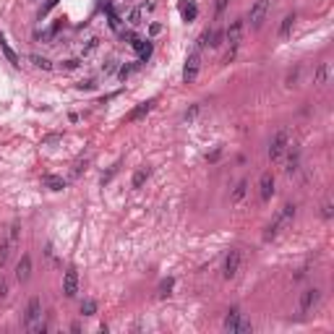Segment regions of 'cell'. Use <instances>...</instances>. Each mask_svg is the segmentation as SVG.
Instances as JSON below:
<instances>
[{
  "label": "cell",
  "mask_w": 334,
  "mask_h": 334,
  "mask_svg": "<svg viewBox=\"0 0 334 334\" xmlns=\"http://www.w3.org/2000/svg\"><path fill=\"white\" fill-rule=\"evenodd\" d=\"M32 277V256H21V261L16 264V279L27 282Z\"/></svg>",
  "instance_id": "30bf717a"
},
{
  "label": "cell",
  "mask_w": 334,
  "mask_h": 334,
  "mask_svg": "<svg viewBox=\"0 0 334 334\" xmlns=\"http://www.w3.org/2000/svg\"><path fill=\"white\" fill-rule=\"evenodd\" d=\"M222 37H225V32H222V29H209V32L201 37V44H209V47H219V44H222Z\"/></svg>",
  "instance_id": "5bb4252c"
},
{
  "label": "cell",
  "mask_w": 334,
  "mask_h": 334,
  "mask_svg": "<svg viewBox=\"0 0 334 334\" xmlns=\"http://www.w3.org/2000/svg\"><path fill=\"white\" fill-rule=\"evenodd\" d=\"M172 285H175L172 279H165V282L160 285V298H167V295H170V290H172Z\"/></svg>",
  "instance_id": "d4e9b609"
},
{
  "label": "cell",
  "mask_w": 334,
  "mask_h": 334,
  "mask_svg": "<svg viewBox=\"0 0 334 334\" xmlns=\"http://www.w3.org/2000/svg\"><path fill=\"white\" fill-rule=\"evenodd\" d=\"M293 217H295V207H293V204H285V207H282V212L277 214V219L272 222L269 227H266V233H264V240H272V238L279 233V227H285V225H287V222H290Z\"/></svg>",
  "instance_id": "3957f363"
},
{
  "label": "cell",
  "mask_w": 334,
  "mask_h": 334,
  "mask_svg": "<svg viewBox=\"0 0 334 334\" xmlns=\"http://www.w3.org/2000/svg\"><path fill=\"white\" fill-rule=\"evenodd\" d=\"M329 71H331V65H329V63H321V65H319V71H316V84H326Z\"/></svg>",
  "instance_id": "ffe728a7"
},
{
  "label": "cell",
  "mask_w": 334,
  "mask_h": 334,
  "mask_svg": "<svg viewBox=\"0 0 334 334\" xmlns=\"http://www.w3.org/2000/svg\"><path fill=\"white\" fill-rule=\"evenodd\" d=\"M246 188H248V183H246V181H240V183H238V188H235V193H233V201H235V204L240 201L243 196H246Z\"/></svg>",
  "instance_id": "603a6c76"
},
{
  "label": "cell",
  "mask_w": 334,
  "mask_h": 334,
  "mask_svg": "<svg viewBox=\"0 0 334 334\" xmlns=\"http://www.w3.org/2000/svg\"><path fill=\"white\" fill-rule=\"evenodd\" d=\"M225 6H227V0H217V16L225 11Z\"/></svg>",
  "instance_id": "1f68e13d"
},
{
  "label": "cell",
  "mask_w": 334,
  "mask_h": 334,
  "mask_svg": "<svg viewBox=\"0 0 334 334\" xmlns=\"http://www.w3.org/2000/svg\"><path fill=\"white\" fill-rule=\"evenodd\" d=\"M81 314L84 316H94L97 314V300H84L81 303Z\"/></svg>",
  "instance_id": "7402d4cb"
},
{
  "label": "cell",
  "mask_w": 334,
  "mask_h": 334,
  "mask_svg": "<svg viewBox=\"0 0 334 334\" xmlns=\"http://www.w3.org/2000/svg\"><path fill=\"white\" fill-rule=\"evenodd\" d=\"M321 214H324V217H326V219H329V217H331V204H329V201H326V204H324V207H321Z\"/></svg>",
  "instance_id": "f546056e"
},
{
  "label": "cell",
  "mask_w": 334,
  "mask_h": 334,
  "mask_svg": "<svg viewBox=\"0 0 334 334\" xmlns=\"http://www.w3.org/2000/svg\"><path fill=\"white\" fill-rule=\"evenodd\" d=\"M225 37H227V42H230V53H227V63H230V58L235 55L238 44H240V37H243V21H233L230 29L225 32Z\"/></svg>",
  "instance_id": "8992f818"
},
{
  "label": "cell",
  "mask_w": 334,
  "mask_h": 334,
  "mask_svg": "<svg viewBox=\"0 0 334 334\" xmlns=\"http://www.w3.org/2000/svg\"><path fill=\"white\" fill-rule=\"evenodd\" d=\"M79 89H94V81H92V79H89V81H81Z\"/></svg>",
  "instance_id": "4dcf8cb0"
},
{
  "label": "cell",
  "mask_w": 334,
  "mask_h": 334,
  "mask_svg": "<svg viewBox=\"0 0 334 334\" xmlns=\"http://www.w3.org/2000/svg\"><path fill=\"white\" fill-rule=\"evenodd\" d=\"M181 11H183V18H186V21H193V18L198 16L196 3H183V8H181Z\"/></svg>",
  "instance_id": "44dd1931"
},
{
  "label": "cell",
  "mask_w": 334,
  "mask_h": 334,
  "mask_svg": "<svg viewBox=\"0 0 334 334\" xmlns=\"http://www.w3.org/2000/svg\"><path fill=\"white\" fill-rule=\"evenodd\" d=\"M240 261H243V253H240L238 248L227 253V259H225V277H227V279H233V277L240 272Z\"/></svg>",
  "instance_id": "ba28073f"
},
{
  "label": "cell",
  "mask_w": 334,
  "mask_h": 334,
  "mask_svg": "<svg viewBox=\"0 0 334 334\" xmlns=\"http://www.w3.org/2000/svg\"><path fill=\"white\" fill-rule=\"evenodd\" d=\"M246 331H251V324H248V321H240V326H238V334H246Z\"/></svg>",
  "instance_id": "f1b7e54d"
},
{
  "label": "cell",
  "mask_w": 334,
  "mask_h": 334,
  "mask_svg": "<svg viewBox=\"0 0 334 334\" xmlns=\"http://www.w3.org/2000/svg\"><path fill=\"white\" fill-rule=\"evenodd\" d=\"M24 326L29 331H44V324H42V300L39 298L29 300L27 314H24Z\"/></svg>",
  "instance_id": "6da1fadb"
},
{
  "label": "cell",
  "mask_w": 334,
  "mask_h": 334,
  "mask_svg": "<svg viewBox=\"0 0 334 334\" xmlns=\"http://www.w3.org/2000/svg\"><path fill=\"white\" fill-rule=\"evenodd\" d=\"M201 39L196 42V47L191 50V55H188V60H186V68H183V81L186 84H193L196 81V76H198V68H201Z\"/></svg>",
  "instance_id": "7a4b0ae2"
},
{
  "label": "cell",
  "mask_w": 334,
  "mask_h": 334,
  "mask_svg": "<svg viewBox=\"0 0 334 334\" xmlns=\"http://www.w3.org/2000/svg\"><path fill=\"white\" fill-rule=\"evenodd\" d=\"M293 24H295V13H290V16H285V21H282V27H279V37H287V34H290V29H293Z\"/></svg>",
  "instance_id": "d6986e66"
},
{
  "label": "cell",
  "mask_w": 334,
  "mask_h": 334,
  "mask_svg": "<svg viewBox=\"0 0 334 334\" xmlns=\"http://www.w3.org/2000/svg\"><path fill=\"white\" fill-rule=\"evenodd\" d=\"M133 68H136V65H123V68L118 71V76H120V79H125V76H131V73H133Z\"/></svg>",
  "instance_id": "83f0119b"
},
{
  "label": "cell",
  "mask_w": 334,
  "mask_h": 334,
  "mask_svg": "<svg viewBox=\"0 0 334 334\" xmlns=\"http://www.w3.org/2000/svg\"><path fill=\"white\" fill-rule=\"evenodd\" d=\"M287 146H290V131H287V128H279V131L274 133L272 144H269V160H272V162L279 160L282 154L287 151Z\"/></svg>",
  "instance_id": "277c9868"
},
{
  "label": "cell",
  "mask_w": 334,
  "mask_h": 334,
  "mask_svg": "<svg viewBox=\"0 0 334 334\" xmlns=\"http://www.w3.org/2000/svg\"><path fill=\"white\" fill-rule=\"evenodd\" d=\"M0 53H3V55L8 58V63H11V65H21L18 55L13 53V47H11V44H8V39H6L3 34H0Z\"/></svg>",
  "instance_id": "9a60e30c"
},
{
  "label": "cell",
  "mask_w": 334,
  "mask_h": 334,
  "mask_svg": "<svg viewBox=\"0 0 334 334\" xmlns=\"http://www.w3.org/2000/svg\"><path fill=\"white\" fill-rule=\"evenodd\" d=\"M198 113H201V105H193V107L188 110V113L183 115V120H188V123H191V120H193V118H196Z\"/></svg>",
  "instance_id": "4316f807"
},
{
  "label": "cell",
  "mask_w": 334,
  "mask_h": 334,
  "mask_svg": "<svg viewBox=\"0 0 334 334\" xmlns=\"http://www.w3.org/2000/svg\"><path fill=\"white\" fill-rule=\"evenodd\" d=\"M269 8H272V0H256V3L251 6L248 21H251L253 29H261V24L266 21V16H269Z\"/></svg>",
  "instance_id": "5b68a950"
},
{
  "label": "cell",
  "mask_w": 334,
  "mask_h": 334,
  "mask_svg": "<svg viewBox=\"0 0 334 334\" xmlns=\"http://www.w3.org/2000/svg\"><path fill=\"white\" fill-rule=\"evenodd\" d=\"M319 298H321V293L316 290V287H311V290H305L303 295H300V305H298V311L300 314H308L311 308H314L316 303H319Z\"/></svg>",
  "instance_id": "9c48e42d"
},
{
  "label": "cell",
  "mask_w": 334,
  "mask_h": 334,
  "mask_svg": "<svg viewBox=\"0 0 334 334\" xmlns=\"http://www.w3.org/2000/svg\"><path fill=\"white\" fill-rule=\"evenodd\" d=\"M298 160H300V157H298V151H293V154H290V160H287V175H293V172L298 170Z\"/></svg>",
  "instance_id": "cb8c5ba5"
},
{
  "label": "cell",
  "mask_w": 334,
  "mask_h": 334,
  "mask_svg": "<svg viewBox=\"0 0 334 334\" xmlns=\"http://www.w3.org/2000/svg\"><path fill=\"white\" fill-rule=\"evenodd\" d=\"M151 105H154V99H149V102H141L139 107H133L131 113L125 115V120H128V123H133V120H141V118L149 113V110H151Z\"/></svg>",
  "instance_id": "4fadbf2b"
},
{
  "label": "cell",
  "mask_w": 334,
  "mask_h": 334,
  "mask_svg": "<svg viewBox=\"0 0 334 334\" xmlns=\"http://www.w3.org/2000/svg\"><path fill=\"white\" fill-rule=\"evenodd\" d=\"M146 177H149V167H141V170H136V175H133V188H141L144 183H146Z\"/></svg>",
  "instance_id": "ac0fdd59"
},
{
  "label": "cell",
  "mask_w": 334,
  "mask_h": 334,
  "mask_svg": "<svg viewBox=\"0 0 334 334\" xmlns=\"http://www.w3.org/2000/svg\"><path fill=\"white\" fill-rule=\"evenodd\" d=\"M13 248H16V240H11V238H6L3 243H0V266L8 261V256H11Z\"/></svg>",
  "instance_id": "2e32d148"
},
{
  "label": "cell",
  "mask_w": 334,
  "mask_h": 334,
  "mask_svg": "<svg viewBox=\"0 0 334 334\" xmlns=\"http://www.w3.org/2000/svg\"><path fill=\"white\" fill-rule=\"evenodd\" d=\"M44 186H47L50 191H63L65 181H63V177H58V175H47V177H44Z\"/></svg>",
  "instance_id": "e0dca14e"
},
{
  "label": "cell",
  "mask_w": 334,
  "mask_h": 334,
  "mask_svg": "<svg viewBox=\"0 0 334 334\" xmlns=\"http://www.w3.org/2000/svg\"><path fill=\"white\" fill-rule=\"evenodd\" d=\"M6 295H8V285L3 282V285H0V298H6Z\"/></svg>",
  "instance_id": "d6a6232c"
},
{
  "label": "cell",
  "mask_w": 334,
  "mask_h": 334,
  "mask_svg": "<svg viewBox=\"0 0 334 334\" xmlns=\"http://www.w3.org/2000/svg\"><path fill=\"white\" fill-rule=\"evenodd\" d=\"M240 321H243V314H240V308H230L227 311V316H225V324H222V326H225V331H238V326H240Z\"/></svg>",
  "instance_id": "8fae6325"
},
{
  "label": "cell",
  "mask_w": 334,
  "mask_h": 334,
  "mask_svg": "<svg viewBox=\"0 0 334 334\" xmlns=\"http://www.w3.org/2000/svg\"><path fill=\"white\" fill-rule=\"evenodd\" d=\"M32 63H34V65H39V68H44V71H50V68H53L50 60H44V58H39V55H32Z\"/></svg>",
  "instance_id": "484cf974"
},
{
  "label": "cell",
  "mask_w": 334,
  "mask_h": 334,
  "mask_svg": "<svg viewBox=\"0 0 334 334\" xmlns=\"http://www.w3.org/2000/svg\"><path fill=\"white\" fill-rule=\"evenodd\" d=\"M259 188H261V201H269L272 193H274V177H272V172H264L261 175Z\"/></svg>",
  "instance_id": "7c38bea8"
},
{
  "label": "cell",
  "mask_w": 334,
  "mask_h": 334,
  "mask_svg": "<svg viewBox=\"0 0 334 334\" xmlns=\"http://www.w3.org/2000/svg\"><path fill=\"white\" fill-rule=\"evenodd\" d=\"M63 293H65V298H73L79 293V272L73 269V266L63 277Z\"/></svg>",
  "instance_id": "52a82bcc"
}]
</instances>
